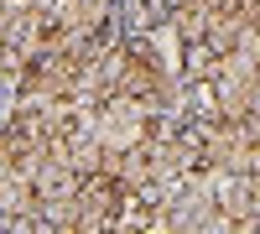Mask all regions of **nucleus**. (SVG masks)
I'll list each match as a JSON object with an SVG mask.
<instances>
[]
</instances>
